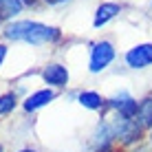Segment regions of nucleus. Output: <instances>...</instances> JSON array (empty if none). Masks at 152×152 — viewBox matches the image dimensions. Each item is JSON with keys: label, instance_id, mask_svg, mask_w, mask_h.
Returning a JSON list of instances; mask_svg holds the SVG:
<instances>
[{"label": "nucleus", "instance_id": "18", "mask_svg": "<svg viewBox=\"0 0 152 152\" xmlns=\"http://www.w3.org/2000/svg\"><path fill=\"white\" fill-rule=\"evenodd\" d=\"M0 152H4V145H2V143H0Z\"/></svg>", "mask_w": 152, "mask_h": 152}, {"label": "nucleus", "instance_id": "6", "mask_svg": "<svg viewBox=\"0 0 152 152\" xmlns=\"http://www.w3.org/2000/svg\"><path fill=\"white\" fill-rule=\"evenodd\" d=\"M113 143H115V134H113L108 121H106V119H102V121L97 124L95 132H93L91 148H93V152H106V150L113 148Z\"/></svg>", "mask_w": 152, "mask_h": 152}, {"label": "nucleus", "instance_id": "13", "mask_svg": "<svg viewBox=\"0 0 152 152\" xmlns=\"http://www.w3.org/2000/svg\"><path fill=\"white\" fill-rule=\"evenodd\" d=\"M4 57H7V44H0V66H2Z\"/></svg>", "mask_w": 152, "mask_h": 152}, {"label": "nucleus", "instance_id": "1", "mask_svg": "<svg viewBox=\"0 0 152 152\" xmlns=\"http://www.w3.org/2000/svg\"><path fill=\"white\" fill-rule=\"evenodd\" d=\"M2 35L7 40H13V42H27V44L40 46V44L57 42L62 38V31L57 27L35 22V20H15V22H9L4 27Z\"/></svg>", "mask_w": 152, "mask_h": 152}, {"label": "nucleus", "instance_id": "5", "mask_svg": "<svg viewBox=\"0 0 152 152\" xmlns=\"http://www.w3.org/2000/svg\"><path fill=\"white\" fill-rule=\"evenodd\" d=\"M108 106L113 108V113H119V115H124V117L137 119L141 102H137L134 97H130L128 93H119V95H115V97L108 99Z\"/></svg>", "mask_w": 152, "mask_h": 152}, {"label": "nucleus", "instance_id": "9", "mask_svg": "<svg viewBox=\"0 0 152 152\" xmlns=\"http://www.w3.org/2000/svg\"><path fill=\"white\" fill-rule=\"evenodd\" d=\"M121 13V4L117 2H102L97 7L95 11V18H93V27H104V24H108L113 18H117V15Z\"/></svg>", "mask_w": 152, "mask_h": 152}, {"label": "nucleus", "instance_id": "17", "mask_svg": "<svg viewBox=\"0 0 152 152\" xmlns=\"http://www.w3.org/2000/svg\"><path fill=\"white\" fill-rule=\"evenodd\" d=\"M35 2V0H24V4H33Z\"/></svg>", "mask_w": 152, "mask_h": 152}, {"label": "nucleus", "instance_id": "16", "mask_svg": "<svg viewBox=\"0 0 152 152\" xmlns=\"http://www.w3.org/2000/svg\"><path fill=\"white\" fill-rule=\"evenodd\" d=\"M18 152H38V150H33V148H22V150H18Z\"/></svg>", "mask_w": 152, "mask_h": 152}, {"label": "nucleus", "instance_id": "15", "mask_svg": "<svg viewBox=\"0 0 152 152\" xmlns=\"http://www.w3.org/2000/svg\"><path fill=\"white\" fill-rule=\"evenodd\" d=\"M46 4H62V2H66V0H44Z\"/></svg>", "mask_w": 152, "mask_h": 152}, {"label": "nucleus", "instance_id": "8", "mask_svg": "<svg viewBox=\"0 0 152 152\" xmlns=\"http://www.w3.org/2000/svg\"><path fill=\"white\" fill-rule=\"evenodd\" d=\"M55 99V91L53 88H42V91H35V93H31V95L22 102V108L27 113H35V110H40L42 106H46V104H51Z\"/></svg>", "mask_w": 152, "mask_h": 152}, {"label": "nucleus", "instance_id": "20", "mask_svg": "<svg viewBox=\"0 0 152 152\" xmlns=\"http://www.w3.org/2000/svg\"><path fill=\"white\" fill-rule=\"evenodd\" d=\"M106 152H115V150H113V148H110V150H106Z\"/></svg>", "mask_w": 152, "mask_h": 152}, {"label": "nucleus", "instance_id": "7", "mask_svg": "<svg viewBox=\"0 0 152 152\" xmlns=\"http://www.w3.org/2000/svg\"><path fill=\"white\" fill-rule=\"evenodd\" d=\"M42 80L53 88H64L66 84H69V69H66L64 64L51 62V64H46L44 71H42Z\"/></svg>", "mask_w": 152, "mask_h": 152}, {"label": "nucleus", "instance_id": "14", "mask_svg": "<svg viewBox=\"0 0 152 152\" xmlns=\"http://www.w3.org/2000/svg\"><path fill=\"white\" fill-rule=\"evenodd\" d=\"M130 152H152V150L148 148V145H137V148H132Z\"/></svg>", "mask_w": 152, "mask_h": 152}, {"label": "nucleus", "instance_id": "11", "mask_svg": "<svg viewBox=\"0 0 152 152\" xmlns=\"http://www.w3.org/2000/svg\"><path fill=\"white\" fill-rule=\"evenodd\" d=\"M24 7V0H0V22L15 18Z\"/></svg>", "mask_w": 152, "mask_h": 152}, {"label": "nucleus", "instance_id": "19", "mask_svg": "<svg viewBox=\"0 0 152 152\" xmlns=\"http://www.w3.org/2000/svg\"><path fill=\"white\" fill-rule=\"evenodd\" d=\"M150 145H152V130H150Z\"/></svg>", "mask_w": 152, "mask_h": 152}, {"label": "nucleus", "instance_id": "2", "mask_svg": "<svg viewBox=\"0 0 152 152\" xmlns=\"http://www.w3.org/2000/svg\"><path fill=\"white\" fill-rule=\"evenodd\" d=\"M108 126H110L113 134H115V141H119L121 145H134L139 143L141 134H143V128L137 119L132 117H124L119 113H113L110 117H106Z\"/></svg>", "mask_w": 152, "mask_h": 152}, {"label": "nucleus", "instance_id": "10", "mask_svg": "<svg viewBox=\"0 0 152 152\" xmlns=\"http://www.w3.org/2000/svg\"><path fill=\"white\" fill-rule=\"evenodd\" d=\"M75 99L82 104L84 108H88V110H102V108L108 106V102L95 91H82V93H77Z\"/></svg>", "mask_w": 152, "mask_h": 152}, {"label": "nucleus", "instance_id": "4", "mask_svg": "<svg viewBox=\"0 0 152 152\" xmlns=\"http://www.w3.org/2000/svg\"><path fill=\"white\" fill-rule=\"evenodd\" d=\"M126 64L130 66V69L139 71V69H148L152 64V42H143V44H137L132 46V49L126 51L124 55Z\"/></svg>", "mask_w": 152, "mask_h": 152}, {"label": "nucleus", "instance_id": "3", "mask_svg": "<svg viewBox=\"0 0 152 152\" xmlns=\"http://www.w3.org/2000/svg\"><path fill=\"white\" fill-rule=\"evenodd\" d=\"M115 60V46L110 40H102L95 42L91 49V62H88V71L91 73H102L104 69L110 66V62Z\"/></svg>", "mask_w": 152, "mask_h": 152}, {"label": "nucleus", "instance_id": "12", "mask_svg": "<svg viewBox=\"0 0 152 152\" xmlns=\"http://www.w3.org/2000/svg\"><path fill=\"white\" fill-rule=\"evenodd\" d=\"M15 104H18L15 93H4V95H0V117H2V115H9L15 108Z\"/></svg>", "mask_w": 152, "mask_h": 152}]
</instances>
